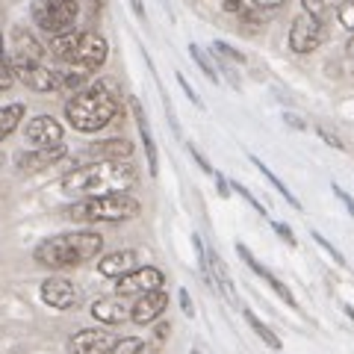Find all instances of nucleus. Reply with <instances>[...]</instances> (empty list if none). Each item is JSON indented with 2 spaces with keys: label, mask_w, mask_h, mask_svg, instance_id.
<instances>
[{
  "label": "nucleus",
  "mask_w": 354,
  "mask_h": 354,
  "mask_svg": "<svg viewBox=\"0 0 354 354\" xmlns=\"http://www.w3.org/2000/svg\"><path fill=\"white\" fill-rule=\"evenodd\" d=\"M337 18L339 24L354 32V0H342V3L337 6Z\"/></svg>",
  "instance_id": "cd10ccee"
},
{
  "label": "nucleus",
  "mask_w": 354,
  "mask_h": 354,
  "mask_svg": "<svg viewBox=\"0 0 354 354\" xmlns=\"http://www.w3.org/2000/svg\"><path fill=\"white\" fill-rule=\"evenodd\" d=\"M189 57L198 62V68L204 71V77H209L213 83H218V74H216V68H213V62H209V59L204 57V50L198 48V44H189Z\"/></svg>",
  "instance_id": "a878e982"
},
{
  "label": "nucleus",
  "mask_w": 354,
  "mask_h": 354,
  "mask_svg": "<svg viewBox=\"0 0 354 354\" xmlns=\"http://www.w3.org/2000/svg\"><path fill=\"white\" fill-rule=\"evenodd\" d=\"M313 239H316V245H319V248H325V254H330V260H334L337 266H348L346 257H342V254H339L334 245H330V242H328L322 234H319V230H313Z\"/></svg>",
  "instance_id": "c85d7f7f"
},
{
  "label": "nucleus",
  "mask_w": 354,
  "mask_h": 354,
  "mask_svg": "<svg viewBox=\"0 0 354 354\" xmlns=\"http://www.w3.org/2000/svg\"><path fill=\"white\" fill-rule=\"evenodd\" d=\"M133 113H136V124H139V136L145 142V157H148V171L157 177L160 171V160H157V145H153V136H151V127H148V118H145V109L142 104L133 97Z\"/></svg>",
  "instance_id": "6ab92c4d"
},
{
  "label": "nucleus",
  "mask_w": 354,
  "mask_h": 354,
  "mask_svg": "<svg viewBox=\"0 0 354 354\" xmlns=\"http://www.w3.org/2000/svg\"><path fill=\"white\" fill-rule=\"evenodd\" d=\"M142 351H145V339L139 337H121L113 348V354H142Z\"/></svg>",
  "instance_id": "bb28decb"
},
{
  "label": "nucleus",
  "mask_w": 354,
  "mask_h": 354,
  "mask_svg": "<svg viewBox=\"0 0 354 354\" xmlns=\"http://www.w3.org/2000/svg\"><path fill=\"white\" fill-rule=\"evenodd\" d=\"M0 59H3V32H0Z\"/></svg>",
  "instance_id": "a18cd8bd"
},
{
  "label": "nucleus",
  "mask_w": 354,
  "mask_h": 354,
  "mask_svg": "<svg viewBox=\"0 0 354 354\" xmlns=\"http://www.w3.org/2000/svg\"><path fill=\"white\" fill-rule=\"evenodd\" d=\"M207 260H209V278H207V283L213 286V290H218L230 304H236V286H234V278H230L225 260H221L216 251H207Z\"/></svg>",
  "instance_id": "f3484780"
},
{
  "label": "nucleus",
  "mask_w": 354,
  "mask_h": 354,
  "mask_svg": "<svg viewBox=\"0 0 354 354\" xmlns=\"http://www.w3.org/2000/svg\"><path fill=\"white\" fill-rule=\"evenodd\" d=\"M236 251H239V257L245 260V266H248V269H251V272H257V274H260V278H263L266 283H269V281L274 278V274H272L269 269H266L263 263H257V260H254V254H251V251H248L245 245H236Z\"/></svg>",
  "instance_id": "393cba45"
},
{
  "label": "nucleus",
  "mask_w": 354,
  "mask_h": 354,
  "mask_svg": "<svg viewBox=\"0 0 354 354\" xmlns=\"http://www.w3.org/2000/svg\"><path fill=\"white\" fill-rule=\"evenodd\" d=\"M130 6H133V12H136L139 18L145 15V6H142V0H130Z\"/></svg>",
  "instance_id": "a19ab883"
},
{
  "label": "nucleus",
  "mask_w": 354,
  "mask_h": 354,
  "mask_svg": "<svg viewBox=\"0 0 354 354\" xmlns=\"http://www.w3.org/2000/svg\"><path fill=\"white\" fill-rule=\"evenodd\" d=\"M330 189H334V195L339 198V201H342V204H346V209H348V216L354 218V198H351L348 192H342V189H339V186H337V183H334V186H330Z\"/></svg>",
  "instance_id": "72a5a7b5"
},
{
  "label": "nucleus",
  "mask_w": 354,
  "mask_h": 354,
  "mask_svg": "<svg viewBox=\"0 0 354 354\" xmlns=\"http://www.w3.org/2000/svg\"><path fill=\"white\" fill-rule=\"evenodd\" d=\"M41 301L50 310H71L80 304V290L65 278H48L41 283Z\"/></svg>",
  "instance_id": "f8f14e48"
},
{
  "label": "nucleus",
  "mask_w": 354,
  "mask_h": 354,
  "mask_svg": "<svg viewBox=\"0 0 354 354\" xmlns=\"http://www.w3.org/2000/svg\"><path fill=\"white\" fill-rule=\"evenodd\" d=\"M251 162H254V165H257V169H260V174L266 177V180H269V183L274 186V189H278V192H281V195L286 198V201H290V207H295V209H301V201H298V198H295V195H292L290 189H286V183H283V180H281V177H278V174H274V171L269 169V165H266L263 160H257V157H251Z\"/></svg>",
  "instance_id": "5701e85b"
},
{
  "label": "nucleus",
  "mask_w": 354,
  "mask_h": 354,
  "mask_svg": "<svg viewBox=\"0 0 354 354\" xmlns=\"http://www.w3.org/2000/svg\"><path fill=\"white\" fill-rule=\"evenodd\" d=\"M139 180V171L130 160H95L62 177V189L77 198H101L130 192Z\"/></svg>",
  "instance_id": "f257e3e1"
},
{
  "label": "nucleus",
  "mask_w": 354,
  "mask_h": 354,
  "mask_svg": "<svg viewBox=\"0 0 354 354\" xmlns=\"http://www.w3.org/2000/svg\"><path fill=\"white\" fill-rule=\"evenodd\" d=\"M165 286V274L157 269V266H139L136 272L124 274L118 283H115V295L121 298H139V295H148V292H157Z\"/></svg>",
  "instance_id": "6e6552de"
},
{
  "label": "nucleus",
  "mask_w": 354,
  "mask_h": 354,
  "mask_svg": "<svg viewBox=\"0 0 354 354\" xmlns=\"http://www.w3.org/2000/svg\"><path fill=\"white\" fill-rule=\"evenodd\" d=\"M15 80H21L27 88H32V92H53V88H59L62 74L48 68V65H30V68L15 71Z\"/></svg>",
  "instance_id": "2eb2a0df"
},
{
  "label": "nucleus",
  "mask_w": 354,
  "mask_h": 354,
  "mask_svg": "<svg viewBox=\"0 0 354 354\" xmlns=\"http://www.w3.org/2000/svg\"><path fill=\"white\" fill-rule=\"evenodd\" d=\"M342 313H346V316L351 319V322H354V307H348V304H342Z\"/></svg>",
  "instance_id": "37998d69"
},
{
  "label": "nucleus",
  "mask_w": 354,
  "mask_h": 354,
  "mask_svg": "<svg viewBox=\"0 0 354 354\" xmlns=\"http://www.w3.org/2000/svg\"><path fill=\"white\" fill-rule=\"evenodd\" d=\"M216 53H221V57H227V59H236V62H242V57L239 53L230 48V44H225V41H216Z\"/></svg>",
  "instance_id": "f704fd0d"
},
{
  "label": "nucleus",
  "mask_w": 354,
  "mask_h": 354,
  "mask_svg": "<svg viewBox=\"0 0 354 354\" xmlns=\"http://www.w3.org/2000/svg\"><path fill=\"white\" fill-rule=\"evenodd\" d=\"M216 183H218V195H221V198H227V195H230V189H227V180H225V177L216 174Z\"/></svg>",
  "instance_id": "ea45409f"
},
{
  "label": "nucleus",
  "mask_w": 354,
  "mask_h": 354,
  "mask_svg": "<svg viewBox=\"0 0 354 354\" xmlns=\"http://www.w3.org/2000/svg\"><path fill=\"white\" fill-rule=\"evenodd\" d=\"M50 50L65 65V74L88 77L106 62L109 44L97 32H68V36L50 39Z\"/></svg>",
  "instance_id": "20e7f679"
},
{
  "label": "nucleus",
  "mask_w": 354,
  "mask_h": 354,
  "mask_svg": "<svg viewBox=\"0 0 354 354\" xmlns=\"http://www.w3.org/2000/svg\"><path fill=\"white\" fill-rule=\"evenodd\" d=\"M346 50H348V57H354V36L348 39V48H346Z\"/></svg>",
  "instance_id": "c03bdc74"
},
{
  "label": "nucleus",
  "mask_w": 354,
  "mask_h": 354,
  "mask_svg": "<svg viewBox=\"0 0 354 354\" xmlns=\"http://www.w3.org/2000/svg\"><path fill=\"white\" fill-rule=\"evenodd\" d=\"M272 227H274V230H278V236H281V239L286 242V245H292V248L298 245V242H295V236H292V230H290V225H283V221H274V225H272Z\"/></svg>",
  "instance_id": "473e14b6"
},
{
  "label": "nucleus",
  "mask_w": 354,
  "mask_h": 354,
  "mask_svg": "<svg viewBox=\"0 0 354 354\" xmlns=\"http://www.w3.org/2000/svg\"><path fill=\"white\" fill-rule=\"evenodd\" d=\"M192 354H204V351H198V348H192Z\"/></svg>",
  "instance_id": "49530a36"
},
{
  "label": "nucleus",
  "mask_w": 354,
  "mask_h": 354,
  "mask_svg": "<svg viewBox=\"0 0 354 354\" xmlns=\"http://www.w3.org/2000/svg\"><path fill=\"white\" fill-rule=\"evenodd\" d=\"M248 3H251L254 9H274V6H281L283 0H248Z\"/></svg>",
  "instance_id": "58836bf2"
},
{
  "label": "nucleus",
  "mask_w": 354,
  "mask_h": 354,
  "mask_svg": "<svg viewBox=\"0 0 354 354\" xmlns=\"http://www.w3.org/2000/svg\"><path fill=\"white\" fill-rule=\"evenodd\" d=\"M286 121H290V124H292L295 130H304V121H298L295 115H286Z\"/></svg>",
  "instance_id": "79ce46f5"
},
{
  "label": "nucleus",
  "mask_w": 354,
  "mask_h": 354,
  "mask_svg": "<svg viewBox=\"0 0 354 354\" xmlns=\"http://www.w3.org/2000/svg\"><path fill=\"white\" fill-rule=\"evenodd\" d=\"M118 92L113 83H95L88 88H80L68 104H65V118L80 133H97L118 115Z\"/></svg>",
  "instance_id": "f03ea898"
},
{
  "label": "nucleus",
  "mask_w": 354,
  "mask_h": 354,
  "mask_svg": "<svg viewBox=\"0 0 354 354\" xmlns=\"http://www.w3.org/2000/svg\"><path fill=\"white\" fill-rule=\"evenodd\" d=\"M6 62L12 65V71L30 68V65H44L41 41L27 27H12L9 30V41H6Z\"/></svg>",
  "instance_id": "0eeeda50"
},
{
  "label": "nucleus",
  "mask_w": 354,
  "mask_h": 354,
  "mask_svg": "<svg viewBox=\"0 0 354 354\" xmlns=\"http://www.w3.org/2000/svg\"><path fill=\"white\" fill-rule=\"evenodd\" d=\"M15 83V71H12V65H9L6 59H0V92H6L9 86Z\"/></svg>",
  "instance_id": "7c9ffc66"
},
{
  "label": "nucleus",
  "mask_w": 354,
  "mask_h": 354,
  "mask_svg": "<svg viewBox=\"0 0 354 354\" xmlns=\"http://www.w3.org/2000/svg\"><path fill=\"white\" fill-rule=\"evenodd\" d=\"M136 263H139V254L130 251V248H124V251H113V254H106V257L97 260V272H101L104 278L121 281L124 274H130V272L139 269Z\"/></svg>",
  "instance_id": "dca6fc26"
},
{
  "label": "nucleus",
  "mask_w": 354,
  "mask_h": 354,
  "mask_svg": "<svg viewBox=\"0 0 354 354\" xmlns=\"http://www.w3.org/2000/svg\"><path fill=\"white\" fill-rule=\"evenodd\" d=\"M319 136H322L325 142H328V145H334L337 151H346V145H342V142L334 136V133H330V130H325V127H319Z\"/></svg>",
  "instance_id": "c9c22d12"
},
{
  "label": "nucleus",
  "mask_w": 354,
  "mask_h": 354,
  "mask_svg": "<svg viewBox=\"0 0 354 354\" xmlns=\"http://www.w3.org/2000/svg\"><path fill=\"white\" fill-rule=\"evenodd\" d=\"M325 41V27H322V21L313 18V15H295L292 21V27H290V48L295 53H313L319 44Z\"/></svg>",
  "instance_id": "1a4fd4ad"
},
{
  "label": "nucleus",
  "mask_w": 354,
  "mask_h": 354,
  "mask_svg": "<svg viewBox=\"0 0 354 354\" xmlns=\"http://www.w3.org/2000/svg\"><path fill=\"white\" fill-rule=\"evenodd\" d=\"M165 307H169V292H165V290L139 295L136 301H133V316L130 319L136 325H151V322H157V319L165 313Z\"/></svg>",
  "instance_id": "ddd939ff"
},
{
  "label": "nucleus",
  "mask_w": 354,
  "mask_h": 354,
  "mask_svg": "<svg viewBox=\"0 0 354 354\" xmlns=\"http://www.w3.org/2000/svg\"><path fill=\"white\" fill-rule=\"evenodd\" d=\"M115 342L118 339L106 328H86V330H77L68 346H71V354H113Z\"/></svg>",
  "instance_id": "9b49d317"
},
{
  "label": "nucleus",
  "mask_w": 354,
  "mask_h": 354,
  "mask_svg": "<svg viewBox=\"0 0 354 354\" xmlns=\"http://www.w3.org/2000/svg\"><path fill=\"white\" fill-rule=\"evenodd\" d=\"M334 3H337V0H301L304 12L319 18V21H325L330 12H334Z\"/></svg>",
  "instance_id": "b1692460"
},
{
  "label": "nucleus",
  "mask_w": 354,
  "mask_h": 354,
  "mask_svg": "<svg viewBox=\"0 0 354 354\" xmlns=\"http://www.w3.org/2000/svg\"><path fill=\"white\" fill-rule=\"evenodd\" d=\"M180 307H183V313L186 316H195V307H192V298H189V292H186V290H180Z\"/></svg>",
  "instance_id": "4c0bfd02"
},
{
  "label": "nucleus",
  "mask_w": 354,
  "mask_h": 354,
  "mask_svg": "<svg viewBox=\"0 0 354 354\" xmlns=\"http://www.w3.org/2000/svg\"><path fill=\"white\" fill-rule=\"evenodd\" d=\"M24 104H9V106H3L0 109V142H3L6 136H12L15 133V127L24 121Z\"/></svg>",
  "instance_id": "412c9836"
},
{
  "label": "nucleus",
  "mask_w": 354,
  "mask_h": 354,
  "mask_svg": "<svg viewBox=\"0 0 354 354\" xmlns=\"http://www.w3.org/2000/svg\"><path fill=\"white\" fill-rule=\"evenodd\" d=\"M101 248H104V236L97 230H74V234H59L39 242L32 257L44 269H68V266L95 260Z\"/></svg>",
  "instance_id": "7ed1b4c3"
},
{
  "label": "nucleus",
  "mask_w": 354,
  "mask_h": 354,
  "mask_svg": "<svg viewBox=\"0 0 354 354\" xmlns=\"http://www.w3.org/2000/svg\"><path fill=\"white\" fill-rule=\"evenodd\" d=\"M88 157H97V160H130L133 145L127 139H104V142H95L88 145Z\"/></svg>",
  "instance_id": "aec40b11"
},
{
  "label": "nucleus",
  "mask_w": 354,
  "mask_h": 354,
  "mask_svg": "<svg viewBox=\"0 0 354 354\" xmlns=\"http://www.w3.org/2000/svg\"><path fill=\"white\" fill-rule=\"evenodd\" d=\"M169 334H171V325L169 322H160L157 328H153V337H151V351H160V346L165 339H169Z\"/></svg>",
  "instance_id": "c756f323"
},
{
  "label": "nucleus",
  "mask_w": 354,
  "mask_h": 354,
  "mask_svg": "<svg viewBox=\"0 0 354 354\" xmlns=\"http://www.w3.org/2000/svg\"><path fill=\"white\" fill-rule=\"evenodd\" d=\"M77 12H80V0H32V21L50 39L74 32Z\"/></svg>",
  "instance_id": "423d86ee"
},
{
  "label": "nucleus",
  "mask_w": 354,
  "mask_h": 354,
  "mask_svg": "<svg viewBox=\"0 0 354 354\" xmlns=\"http://www.w3.org/2000/svg\"><path fill=\"white\" fill-rule=\"evenodd\" d=\"M242 316H245V322L251 325V330H254V334H257V337H260V339H263V342H266V346H269V348H274V351H281V348H283L281 337L274 334V330H272L269 325H266V322H260V319L254 316L251 310H245V313H242Z\"/></svg>",
  "instance_id": "4be33fe9"
},
{
  "label": "nucleus",
  "mask_w": 354,
  "mask_h": 354,
  "mask_svg": "<svg viewBox=\"0 0 354 354\" xmlns=\"http://www.w3.org/2000/svg\"><path fill=\"white\" fill-rule=\"evenodd\" d=\"M62 157H65V148L62 145L30 151V153H21V157H18V169L21 171H41V169H48V165H53L57 160H62Z\"/></svg>",
  "instance_id": "a211bd4d"
},
{
  "label": "nucleus",
  "mask_w": 354,
  "mask_h": 354,
  "mask_svg": "<svg viewBox=\"0 0 354 354\" xmlns=\"http://www.w3.org/2000/svg\"><path fill=\"white\" fill-rule=\"evenodd\" d=\"M177 83H180V86H183V92H186V95H189V101H192V104H198V106H201V97H198V95H195V88H192L189 83H186V80H183V74H177Z\"/></svg>",
  "instance_id": "e433bc0d"
},
{
  "label": "nucleus",
  "mask_w": 354,
  "mask_h": 354,
  "mask_svg": "<svg viewBox=\"0 0 354 354\" xmlns=\"http://www.w3.org/2000/svg\"><path fill=\"white\" fill-rule=\"evenodd\" d=\"M142 204L133 195H101V198H86V201L74 204L68 216L77 221H127L139 216Z\"/></svg>",
  "instance_id": "39448f33"
},
{
  "label": "nucleus",
  "mask_w": 354,
  "mask_h": 354,
  "mask_svg": "<svg viewBox=\"0 0 354 354\" xmlns=\"http://www.w3.org/2000/svg\"><path fill=\"white\" fill-rule=\"evenodd\" d=\"M24 139H27V145H32V151L57 148L62 145V124L53 115H36L32 121H27Z\"/></svg>",
  "instance_id": "9d476101"
},
{
  "label": "nucleus",
  "mask_w": 354,
  "mask_h": 354,
  "mask_svg": "<svg viewBox=\"0 0 354 354\" xmlns=\"http://www.w3.org/2000/svg\"><path fill=\"white\" fill-rule=\"evenodd\" d=\"M234 192H239V195H242V198H245V201H248V204H251L254 209H257V213H260V216H266V207H263V204H260V201H257V198H254V195H251V192H248V189H245V186H242V183H234Z\"/></svg>",
  "instance_id": "2f4dec72"
},
{
  "label": "nucleus",
  "mask_w": 354,
  "mask_h": 354,
  "mask_svg": "<svg viewBox=\"0 0 354 354\" xmlns=\"http://www.w3.org/2000/svg\"><path fill=\"white\" fill-rule=\"evenodd\" d=\"M92 316L101 325H121L133 316V304H127L121 295H109V298H97L92 304Z\"/></svg>",
  "instance_id": "4468645a"
}]
</instances>
